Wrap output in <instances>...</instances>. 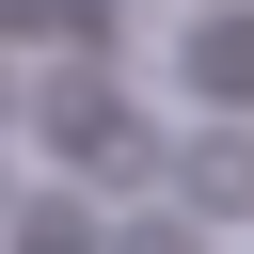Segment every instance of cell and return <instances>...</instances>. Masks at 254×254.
<instances>
[{"mask_svg": "<svg viewBox=\"0 0 254 254\" xmlns=\"http://www.w3.org/2000/svg\"><path fill=\"white\" fill-rule=\"evenodd\" d=\"M32 127H48V159H64V175H95V190H143V175H159V127H143L95 64H64V79L32 95Z\"/></svg>", "mask_w": 254, "mask_h": 254, "instance_id": "1", "label": "cell"}, {"mask_svg": "<svg viewBox=\"0 0 254 254\" xmlns=\"http://www.w3.org/2000/svg\"><path fill=\"white\" fill-rule=\"evenodd\" d=\"M175 206H190V222H254V127L175 143Z\"/></svg>", "mask_w": 254, "mask_h": 254, "instance_id": "2", "label": "cell"}, {"mask_svg": "<svg viewBox=\"0 0 254 254\" xmlns=\"http://www.w3.org/2000/svg\"><path fill=\"white\" fill-rule=\"evenodd\" d=\"M190 95H206V111H238V95H254V0H222V16L190 32Z\"/></svg>", "mask_w": 254, "mask_h": 254, "instance_id": "3", "label": "cell"}, {"mask_svg": "<svg viewBox=\"0 0 254 254\" xmlns=\"http://www.w3.org/2000/svg\"><path fill=\"white\" fill-rule=\"evenodd\" d=\"M111 254H206V222H190V206H175V222H127V238H111Z\"/></svg>", "mask_w": 254, "mask_h": 254, "instance_id": "4", "label": "cell"}, {"mask_svg": "<svg viewBox=\"0 0 254 254\" xmlns=\"http://www.w3.org/2000/svg\"><path fill=\"white\" fill-rule=\"evenodd\" d=\"M0 111H16V79H0Z\"/></svg>", "mask_w": 254, "mask_h": 254, "instance_id": "5", "label": "cell"}]
</instances>
